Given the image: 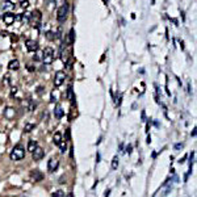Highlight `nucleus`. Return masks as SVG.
Wrapping results in <instances>:
<instances>
[{
    "label": "nucleus",
    "mask_w": 197,
    "mask_h": 197,
    "mask_svg": "<svg viewBox=\"0 0 197 197\" xmlns=\"http://www.w3.org/2000/svg\"><path fill=\"white\" fill-rule=\"evenodd\" d=\"M11 159L12 160H21L22 158L25 156V151H24V147L21 145H17L16 147H13L12 153H11Z\"/></svg>",
    "instance_id": "nucleus-1"
},
{
    "label": "nucleus",
    "mask_w": 197,
    "mask_h": 197,
    "mask_svg": "<svg viewBox=\"0 0 197 197\" xmlns=\"http://www.w3.org/2000/svg\"><path fill=\"white\" fill-rule=\"evenodd\" d=\"M42 61L45 64H51L54 62V50L51 48H46L42 51Z\"/></svg>",
    "instance_id": "nucleus-2"
},
{
    "label": "nucleus",
    "mask_w": 197,
    "mask_h": 197,
    "mask_svg": "<svg viewBox=\"0 0 197 197\" xmlns=\"http://www.w3.org/2000/svg\"><path fill=\"white\" fill-rule=\"evenodd\" d=\"M67 15H68V4L64 3L62 7H59V9H58V12H57V18H58V21H59V22L66 21Z\"/></svg>",
    "instance_id": "nucleus-3"
},
{
    "label": "nucleus",
    "mask_w": 197,
    "mask_h": 197,
    "mask_svg": "<svg viewBox=\"0 0 197 197\" xmlns=\"http://www.w3.org/2000/svg\"><path fill=\"white\" fill-rule=\"evenodd\" d=\"M66 79V74L63 71H58L55 72V76H54V86L55 87H61Z\"/></svg>",
    "instance_id": "nucleus-4"
},
{
    "label": "nucleus",
    "mask_w": 197,
    "mask_h": 197,
    "mask_svg": "<svg viewBox=\"0 0 197 197\" xmlns=\"http://www.w3.org/2000/svg\"><path fill=\"white\" fill-rule=\"evenodd\" d=\"M43 155H45V153H43V150H42L40 146H37L36 148L33 150V153H32V156H33L34 160H40V159H42Z\"/></svg>",
    "instance_id": "nucleus-5"
},
{
    "label": "nucleus",
    "mask_w": 197,
    "mask_h": 197,
    "mask_svg": "<svg viewBox=\"0 0 197 197\" xmlns=\"http://www.w3.org/2000/svg\"><path fill=\"white\" fill-rule=\"evenodd\" d=\"M25 46H26V49L29 51H36V50H38V45H37V42L34 41V40H26Z\"/></svg>",
    "instance_id": "nucleus-6"
},
{
    "label": "nucleus",
    "mask_w": 197,
    "mask_h": 197,
    "mask_svg": "<svg viewBox=\"0 0 197 197\" xmlns=\"http://www.w3.org/2000/svg\"><path fill=\"white\" fill-rule=\"evenodd\" d=\"M3 20H4V22H5V25H11V24H13V21L16 20V16H15L13 13L8 12V13H5V15L3 16Z\"/></svg>",
    "instance_id": "nucleus-7"
},
{
    "label": "nucleus",
    "mask_w": 197,
    "mask_h": 197,
    "mask_svg": "<svg viewBox=\"0 0 197 197\" xmlns=\"http://www.w3.org/2000/svg\"><path fill=\"white\" fill-rule=\"evenodd\" d=\"M58 166H59V163H58L57 159H50L49 163H48V168H49L50 172H54V171L58 168Z\"/></svg>",
    "instance_id": "nucleus-8"
},
{
    "label": "nucleus",
    "mask_w": 197,
    "mask_h": 197,
    "mask_svg": "<svg viewBox=\"0 0 197 197\" xmlns=\"http://www.w3.org/2000/svg\"><path fill=\"white\" fill-rule=\"evenodd\" d=\"M63 114H64V112H63L62 107H59V105H57V107H55V109H54V116H55V118H58V120H61V118L63 117Z\"/></svg>",
    "instance_id": "nucleus-9"
},
{
    "label": "nucleus",
    "mask_w": 197,
    "mask_h": 197,
    "mask_svg": "<svg viewBox=\"0 0 197 197\" xmlns=\"http://www.w3.org/2000/svg\"><path fill=\"white\" fill-rule=\"evenodd\" d=\"M18 67H20V62L17 59H12V61L8 63V68H9V70L16 71V70H18Z\"/></svg>",
    "instance_id": "nucleus-10"
},
{
    "label": "nucleus",
    "mask_w": 197,
    "mask_h": 197,
    "mask_svg": "<svg viewBox=\"0 0 197 197\" xmlns=\"http://www.w3.org/2000/svg\"><path fill=\"white\" fill-rule=\"evenodd\" d=\"M13 8H15V4L11 3V2H5V3H3V5H2V9H3V11H11V9H13Z\"/></svg>",
    "instance_id": "nucleus-11"
},
{
    "label": "nucleus",
    "mask_w": 197,
    "mask_h": 197,
    "mask_svg": "<svg viewBox=\"0 0 197 197\" xmlns=\"http://www.w3.org/2000/svg\"><path fill=\"white\" fill-rule=\"evenodd\" d=\"M61 142H62V134H61V133H55V134H54V143L59 146Z\"/></svg>",
    "instance_id": "nucleus-12"
},
{
    "label": "nucleus",
    "mask_w": 197,
    "mask_h": 197,
    "mask_svg": "<svg viewBox=\"0 0 197 197\" xmlns=\"http://www.w3.org/2000/svg\"><path fill=\"white\" fill-rule=\"evenodd\" d=\"M36 147H37V142H36V141H33V139L29 141V143H28V150H29L30 153H33V150L36 148Z\"/></svg>",
    "instance_id": "nucleus-13"
},
{
    "label": "nucleus",
    "mask_w": 197,
    "mask_h": 197,
    "mask_svg": "<svg viewBox=\"0 0 197 197\" xmlns=\"http://www.w3.org/2000/svg\"><path fill=\"white\" fill-rule=\"evenodd\" d=\"M118 168V155H116L112 160V170H117Z\"/></svg>",
    "instance_id": "nucleus-14"
},
{
    "label": "nucleus",
    "mask_w": 197,
    "mask_h": 197,
    "mask_svg": "<svg viewBox=\"0 0 197 197\" xmlns=\"http://www.w3.org/2000/svg\"><path fill=\"white\" fill-rule=\"evenodd\" d=\"M34 126H36L34 124H26L25 127H24V132H25V133H30V132L34 129Z\"/></svg>",
    "instance_id": "nucleus-15"
},
{
    "label": "nucleus",
    "mask_w": 197,
    "mask_h": 197,
    "mask_svg": "<svg viewBox=\"0 0 197 197\" xmlns=\"http://www.w3.org/2000/svg\"><path fill=\"white\" fill-rule=\"evenodd\" d=\"M32 176H33V179H34V180H41V179H42V175L40 173V171H33Z\"/></svg>",
    "instance_id": "nucleus-16"
},
{
    "label": "nucleus",
    "mask_w": 197,
    "mask_h": 197,
    "mask_svg": "<svg viewBox=\"0 0 197 197\" xmlns=\"http://www.w3.org/2000/svg\"><path fill=\"white\" fill-rule=\"evenodd\" d=\"M59 147H61V153L64 154V153H66V150H67V145H66V142L62 141V142L59 143Z\"/></svg>",
    "instance_id": "nucleus-17"
},
{
    "label": "nucleus",
    "mask_w": 197,
    "mask_h": 197,
    "mask_svg": "<svg viewBox=\"0 0 197 197\" xmlns=\"http://www.w3.org/2000/svg\"><path fill=\"white\" fill-rule=\"evenodd\" d=\"M46 38L49 41H53V40H55V34L53 32H46Z\"/></svg>",
    "instance_id": "nucleus-18"
},
{
    "label": "nucleus",
    "mask_w": 197,
    "mask_h": 197,
    "mask_svg": "<svg viewBox=\"0 0 197 197\" xmlns=\"http://www.w3.org/2000/svg\"><path fill=\"white\" fill-rule=\"evenodd\" d=\"M5 114H7V117L8 118H11L12 116L15 114V110L12 109V108H7V110H5Z\"/></svg>",
    "instance_id": "nucleus-19"
},
{
    "label": "nucleus",
    "mask_w": 197,
    "mask_h": 197,
    "mask_svg": "<svg viewBox=\"0 0 197 197\" xmlns=\"http://www.w3.org/2000/svg\"><path fill=\"white\" fill-rule=\"evenodd\" d=\"M34 61H41L42 59V51L40 50H36V57H33Z\"/></svg>",
    "instance_id": "nucleus-20"
},
{
    "label": "nucleus",
    "mask_w": 197,
    "mask_h": 197,
    "mask_svg": "<svg viewBox=\"0 0 197 197\" xmlns=\"http://www.w3.org/2000/svg\"><path fill=\"white\" fill-rule=\"evenodd\" d=\"M74 42H75V30L71 29V30H70V43L72 45Z\"/></svg>",
    "instance_id": "nucleus-21"
},
{
    "label": "nucleus",
    "mask_w": 197,
    "mask_h": 197,
    "mask_svg": "<svg viewBox=\"0 0 197 197\" xmlns=\"http://www.w3.org/2000/svg\"><path fill=\"white\" fill-rule=\"evenodd\" d=\"M53 197H64V193H63V191H57L53 194Z\"/></svg>",
    "instance_id": "nucleus-22"
},
{
    "label": "nucleus",
    "mask_w": 197,
    "mask_h": 197,
    "mask_svg": "<svg viewBox=\"0 0 197 197\" xmlns=\"http://www.w3.org/2000/svg\"><path fill=\"white\" fill-rule=\"evenodd\" d=\"M67 59H68V57H67V51H62V61L66 63Z\"/></svg>",
    "instance_id": "nucleus-23"
},
{
    "label": "nucleus",
    "mask_w": 197,
    "mask_h": 197,
    "mask_svg": "<svg viewBox=\"0 0 197 197\" xmlns=\"http://www.w3.org/2000/svg\"><path fill=\"white\" fill-rule=\"evenodd\" d=\"M21 7L22 8H28L29 7V0H24V2H21Z\"/></svg>",
    "instance_id": "nucleus-24"
},
{
    "label": "nucleus",
    "mask_w": 197,
    "mask_h": 197,
    "mask_svg": "<svg viewBox=\"0 0 197 197\" xmlns=\"http://www.w3.org/2000/svg\"><path fill=\"white\" fill-rule=\"evenodd\" d=\"M37 107V104L36 102H33V101H30V105H29V110H34V108Z\"/></svg>",
    "instance_id": "nucleus-25"
},
{
    "label": "nucleus",
    "mask_w": 197,
    "mask_h": 197,
    "mask_svg": "<svg viewBox=\"0 0 197 197\" xmlns=\"http://www.w3.org/2000/svg\"><path fill=\"white\" fill-rule=\"evenodd\" d=\"M55 100H57V95H55V92L53 91V92H51V99H50V101H51V102H54Z\"/></svg>",
    "instance_id": "nucleus-26"
},
{
    "label": "nucleus",
    "mask_w": 197,
    "mask_h": 197,
    "mask_svg": "<svg viewBox=\"0 0 197 197\" xmlns=\"http://www.w3.org/2000/svg\"><path fill=\"white\" fill-rule=\"evenodd\" d=\"M132 150H133V146H132V145H129V146L126 147V151H125V153H127V154H132Z\"/></svg>",
    "instance_id": "nucleus-27"
},
{
    "label": "nucleus",
    "mask_w": 197,
    "mask_h": 197,
    "mask_svg": "<svg viewBox=\"0 0 197 197\" xmlns=\"http://www.w3.org/2000/svg\"><path fill=\"white\" fill-rule=\"evenodd\" d=\"M181 147H183L181 143H176V145H175V148H176V150H179V148H181Z\"/></svg>",
    "instance_id": "nucleus-28"
},
{
    "label": "nucleus",
    "mask_w": 197,
    "mask_h": 197,
    "mask_svg": "<svg viewBox=\"0 0 197 197\" xmlns=\"http://www.w3.org/2000/svg\"><path fill=\"white\" fill-rule=\"evenodd\" d=\"M196 130H197L196 127H193V130H192V133H191V135H192V137H196Z\"/></svg>",
    "instance_id": "nucleus-29"
},
{
    "label": "nucleus",
    "mask_w": 197,
    "mask_h": 197,
    "mask_svg": "<svg viewBox=\"0 0 197 197\" xmlns=\"http://www.w3.org/2000/svg\"><path fill=\"white\" fill-rule=\"evenodd\" d=\"M28 71H34V67L29 64V66H28Z\"/></svg>",
    "instance_id": "nucleus-30"
},
{
    "label": "nucleus",
    "mask_w": 197,
    "mask_h": 197,
    "mask_svg": "<svg viewBox=\"0 0 197 197\" xmlns=\"http://www.w3.org/2000/svg\"><path fill=\"white\" fill-rule=\"evenodd\" d=\"M146 114H145V110H142V121H146Z\"/></svg>",
    "instance_id": "nucleus-31"
},
{
    "label": "nucleus",
    "mask_w": 197,
    "mask_h": 197,
    "mask_svg": "<svg viewBox=\"0 0 197 197\" xmlns=\"http://www.w3.org/2000/svg\"><path fill=\"white\" fill-rule=\"evenodd\" d=\"M96 162H97V163L100 162V154H99V153H97V155H96Z\"/></svg>",
    "instance_id": "nucleus-32"
},
{
    "label": "nucleus",
    "mask_w": 197,
    "mask_h": 197,
    "mask_svg": "<svg viewBox=\"0 0 197 197\" xmlns=\"http://www.w3.org/2000/svg\"><path fill=\"white\" fill-rule=\"evenodd\" d=\"M109 194H110V189H108V191L105 192V197H109Z\"/></svg>",
    "instance_id": "nucleus-33"
},
{
    "label": "nucleus",
    "mask_w": 197,
    "mask_h": 197,
    "mask_svg": "<svg viewBox=\"0 0 197 197\" xmlns=\"http://www.w3.org/2000/svg\"><path fill=\"white\" fill-rule=\"evenodd\" d=\"M42 88H43V87H38V89H37L38 93H42Z\"/></svg>",
    "instance_id": "nucleus-34"
},
{
    "label": "nucleus",
    "mask_w": 197,
    "mask_h": 197,
    "mask_svg": "<svg viewBox=\"0 0 197 197\" xmlns=\"http://www.w3.org/2000/svg\"><path fill=\"white\" fill-rule=\"evenodd\" d=\"M150 142H151V137L147 135V143H150Z\"/></svg>",
    "instance_id": "nucleus-35"
},
{
    "label": "nucleus",
    "mask_w": 197,
    "mask_h": 197,
    "mask_svg": "<svg viewBox=\"0 0 197 197\" xmlns=\"http://www.w3.org/2000/svg\"><path fill=\"white\" fill-rule=\"evenodd\" d=\"M66 197H74V194L72 193H67V196Z\"/></svg>",
    "instance_id": "nucleus-36"
}]
</instances>
